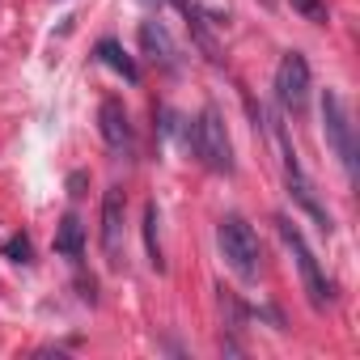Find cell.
Masks as SVG:
<instances>
[{
  "mask_svg": "<svg viewBox=\"0 0 360 360\" xmlns=\"http://www.w3.org/2000/svg\"><path fill=\"white\" fill-rule=\"evenodd\" d=\"M140 51H144L157 68H165V72L178 68V43L169 39L165 22H140Z\"/></svg>",
  "mask_w": 360,
  "mask_h": 360,
  "instance_id": "obj_9",
  "label": "cell"
},
{
  "mask_svg": "<svg viewBox=\"0 0 360 360\" xmlns=\"http://www.w3.org/2000/svg\"><path fill=\"white\" fill-rule=\"evenodd\" d=\"M217 246H221V259L229 263V271L238 280H259V271H263V246H259V233L242 217H225L217 225Z\"/></svg>",
  "mask_w": 360,
  "mask_h": 360,
  "instance_id": "obj_2",
  "label": "cell"
},
{
  "mask_svg": "<svg viewBox=\"0 0 360 360\" xmlns=\"http://www.w3.org/2000/svg\"><path fill=\"white\" fill-rule=\"evenodd\" d=\"M187 144L212 174H233V140H229V127L217 106H204L195 115V123H187Z\"/></svg>",
  "mask_w": 360,
  "mask_h": 360,
  "instance_id": "obj_1",
  "label": "cell"
},
{
  "mask_svg": "<svg viewBox=\"0 0 360 360\" xmlns=\"http://www.w3.org/2000/svg\"><path fill=\"white\" fill-rule=\"evenodd\" d=\"M276 233H280V242H284V246L292 250V259H297V271H301V284H305V292H309V305H314V309H326V305L335 301V284L322 276V267H318V259H314L305 233H301L288 217H276Z\"/></svg>",
  "mask_w": 360,
  "mask_h": 360,
  "instance_id": "obj_3",
  "label": "cell"
},
{
  "mask_svg": "<svg viewBox=\"0 0 360 360\" xmlns=\"http://www.w3.org/2000/svg\"><path fill=\"white\" fill-rule=\"evenodd\" d=\"M98 131H102V140H106L115 153H131V144H136V136H131V115H127V106H123L119 98H102V106H98Z\"/></svg>",
  "mask_w": 360,
  "mask_h": 360,
  "instance_id": "obj_8",
  "label": "cell"
},
{
  "mask_svg": "<svg viewBox=\"0 0 360 360\" xmlns=\"http://www.w3.org/2000/svg\"><path fill=\"white\" fill-rule=\"evenodd\" d=\"M144 246H148V263H153L157 271H165L161 242H157V204H144Z\"/></svg>",
  "mask_w": 360,
  "mask_h": 360,
  "instance_id": "obj_12",
  "label": "cell"
},
{
  "mask_svg": "<svg viewBox=\"0 0 360 360\" xmlns=\"http://www.w3.org/2000/svg\"><path fill=\"white\" fill-rule=\"evenodd\" d=\"M276 140H280V148H284V178H288V195L297 200V208L305 212V217H314V225L322 229V233H330L335 225H330V212L318 204V195H314V183L305 178V169H301V161H297V153H292V144H288V136H284V127L276 123Z\"/></svg>",
  "mask_w": 360,
  "mask_h": 360,
  "instance_id": "obj_5",
  "label": "cell"
},
{
  "mask_svg": "<svg viewBox=\"0 0 360 360\" xmlns=\"http://www.w3.org/2000/svg\"><path fill=\"white\" fill-rule=\"evenodd\" d=\"M263 5H271V0H263Z\"/></svg>",
  "mask_w": 360,
  "mask_h": 360,
  "instance_id": "obj_15",
  "label": "cell"
},
{
  "mask_svg": "<svg viewBox=\"0 0 360 360\" xmlns=\"http://www.w3.org/2000/svg\"><path fill=\"white\" fill-rule=\"evenodd\" d=\"M98 60H102L110 72H119L127 85H136V81H140V68H136V60H131V56H127V51H123L115 39H102V43H98Z\"/></svg>",
  "mask_w": 360,
  "mask_h": 360,
  "instance_id": "obj_11",
  "label": "cell"
},
{
  "mask_svg": "<svg viewBox=\"0 0 360 360\" xmlns=\"http://www.w3.org/2000/svg\"><path fill=\"white\" fill-rule=\"evenodd\" d=\"M292 9H297L305 22H314V26L326 22V5H322V0H292Z\"/></svg>",
  "mask_w": 360,
  "mask_h": 360,
  "instance_id": "obj_14",
  "label": "cell"
},
{
  "mask_svg": "<svg viewBox=\"0 0 360 360\" xmlns=\"http://www.w3.org/2000/svg\"><path fill=\"white\" fill-rule=\"evenodd\" d=\"M276 102L284 106V115H301L309 102V64L301 51H284V60L276 64Z\"/></svg>",
  "mask_w": 360,
  "mask_h": 360,
  "instance_id": "obj_6",
  "label": "cell"
},
{
  "mask_svg": "<svg viewBox=\"0 0 360 360\" xmlns=\"http://www.w3.org/2000/svg\"><path fill=\"white\" fill-rule=\"evenodd\" d=\"M56 255L68 259V263H81V255H85V229H81L77 212H68V217L56 225Z\"/></svg>",
  "mask_w": 360,
  "mask_h": 360,
  "instance_id": "obj_10",
  "label": "cell"
},
{
  "mask_svg": "<svg viewBox=\"0 0 360 360\" xmlns=\"http://www.w3.org/2000/svg\"><path fill=\"white\" fill-rule=\"evenodd\" d=\"M5 259H9V263H30V238H26V233H13V238L5 242Z\"/></svg>",
  "mask_w": 360,
  "mask_h": 360,
  "instance_id": "obj_13",
  "label": "cell"
},
{
  "mask_svg": "<svg viewBox=\"0 0 360 360\" xmlns=\"http://www.w3.org/2000/svg\"><path fill=\"white\" fill-rule=\"evenodd\" d=\"M123 217H127L123 187H106V195H102V250H106L110 267H123Z\"/></svg>",
  "mask_w": 360,
  "mask_h": 360,
  "instance_id": "obj_7",
  "label": "cell"
},
{
  "mask_svg": "<svg viewBox=\"0 0 360 360\" xmlns=\"http://www.w3.org/2000/svg\"><path fill=\"white\" fill-rule=\"evenodd\" d=\"M322 131H326V144L335 148L343 174L356 178V131H352L347 102H343V94H335V89L322 94Z\"/></svg>",
  "mask_w": 360,
  "mask_h": 360,
  "instance_id": "obj_4",
  "label": "cell"
}]
</instances>
